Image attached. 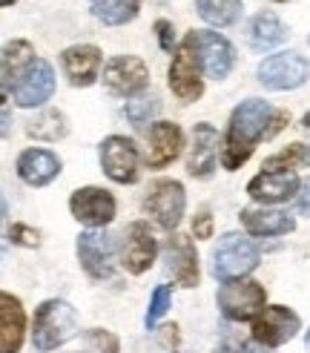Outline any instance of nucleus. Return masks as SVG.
<instances>
[{"mask_svg": "<svg viewBox=\"0 0 310 353\" xmlns=\"http://www.w3.org/2000/svg\"><path fill=\"white\" fill-rule=\"evenodd\" d=\"M273 112L276 110L262 98H247L233 110L230 123H227V135H224V147H221L224 170L233 172L253 155L256 144L265 141V135H267V123H270Z\"/></svg>", "mask_w": 310, "mask_h": 353, "instance_id": "obj_1", "label": "nucleus"}, {"mask_svg": "<svg viewBox=\"0 0 310 353\" xmlns=\"http://www.w3.org/2000/svg\"><path fill=\"white\" fill-rule=\"evenodd\" d=\"M78 330V313L75 307L63 302V299H46V302L34 310L32 319V345L38 350H55L63 342H69Z\"/></svg>", "mask_w": 310, "mask_h": 353, "instance_id": "obj_2", "label": "nucleus"}, {"mask_svg": "<svg viewBox=\"0 0 310 353\" xmlns=\"http://www.w3.org/2000/svg\"><path fill=\"white\" fill-rule=\"evenodd\" d=\"M181 43L193 52L198 66H201V72L210 75L213 81H224L233 72L236 49L224 34L207 32V29H193V32H187V38Z\"/></svg>", "mask_w": 310, "mask_h": 353, "instance_id": "obj_3", "label": "nucleus"}, {"mask_svg": "<svg viewBox=\"0 0 310 353\" xmlns=\"http://www.w3.org/2000/svg\"><path fill=\"white\" fill-rule=\"evenodd\" d=\"M258 264V250L256 244L241 236V233H224L218 244L213 247V264L210 270L218 281H230V279H245L247 273L256 270Z\"/></svg>", "mask_w": 310, "mask_h": 353, "instance_id": "obj_4", "label": "nucleus"}, {"mask_svg": "<svg viewBox=\"0 0 310 353\" xmlns=\"http://www.w3.org/2000/svg\"><path fill=\"white\" fill-rule=\"evenodd\" d=\"M187 210V192L176 179L152 181L144 196V213L161 227V230H176Z\"/></svg>", "mask_w": 310, "mask_h": 353, "instance_id": "obj_5", "label": "nucleus"}, {"mask_svg": "<svg viewBox=\"0 0 310 353\" xmlns=\"http://www.w3.org/2000/svg\"><path fill=\"white\" fill-rule=\"evenodd\" d=\"M218 310L230 322H253V316L265 307L267 293L253 279H230L218 288Z\"/></svg>", "mask_w": 310, "mask_h": 353, "instance_id": "obj_6", "label": "nucleus"}, {"mask_svg": "<svg viewBox=\"0 0 310 353\" xmlns=\"http://www.w3.org/2000/svg\"><path fill=\"white\" fill-rule=\"evenodd\" d=\"M138 147L127 135H110L101 141V170L115 184H135L138 181Z\"/></svg>", "mask_w": 310, "mask_h": 353, "instance_id": "obj_7", "label": "nucleus"}, {"mask_svg": "<svg viewBox=\"0 0 310 353\" xmlns=\"http://www.w3.org/2000/svg\"><path fill=\"white\" fill-rule=\"evenodd\" d=\"M258 81L267 90L285 92V90H296L310 78V63L299 55V52H279V55H270L258 63Z\"/></svg>", "mask_w": 310, "mask_h": 353, "instance_id": "obj_8", "label": "nucleus"}, {"mask_svg": "<svg viewBox=\"0 0 310 353\" xmlns=\"http://www.w3.org/2000/svg\"><path fill=\"white\" fill-rule=\"evenodd\" d=\"M299 327H302L299 313H293L285 305H270L253 316V342L273 350V347L290 342L299 333Z\"/></svg>", "mask_w": 310, "mask_h": 353, "instance_id": "obj_9", "label": "nucleus"}, {"mask_svg": "<svg viewBox=\"0 0 310 353\" xmlns=\"http://www.w3.org/2000/svg\"><path fill=\"white\" fill-rule=\"evenodd\" d=\"M103 86L118 98H138L149 86V69L135 55H118L103 66Z\"/></svg>", "mask_w": 310, "mask_h": 353, "instance_id": "obj_10", "label": "nucleus"}, {"mask_svg": "<svg viewBox=\"0 0 310 353\" xmlns=\"http://www.w3.org/2000/svg\"><path fill=\"white\" fill-rule=\"evenodd\" d=\"M69 213L86 230H101V227H107L115 219V199L112 192L101 187H81L69 199Z\"/></svg>", "mask_w": 310, "mask_h": 353, "instance_id": "obj_11", "label": "nucleus"}, {"mask_svg": "<svg viewBox=\"0 0 310 353\" xmlns=\"http://www.w3.org/2000/svg\"><path fill=\"white\" fill-rule=\"evenodd\" d=\"M118 253H121V264H124L127 273H132V276L147 273L155 264V256H158V241H155L152 227L147 221L130 224Z\"/></svg>", "mask_w": 310, "mask_h": 353, "instance_id": "obj_12", "label": "nucleus"}, {"mask_svg": "<svg viewBox=\"0 0 310 353\" xmlns=\"http://www.w3.org/2000/svg\"><path fill=\"white\" fill-rule=\"evenodd\" d=\"M75 247H78V261H81L86 276L103 281V279H110L115 273V264H112L115 244L103 230H83L78 236Z\"/></svg>", "mask_w": 310, "mask_h": 353, "instance_id": "obj_13", "label": "nucleus"}, {"mask_svg": "<svg viewBox=\"0 0 310 353\" xmlns=\"http://www.w3.org/2000/svg\"><path fill=\"white\" fill-rule=\"evenodd\" d=\"M12 95L21 110L43 107V103L55 95V69H52V63L38 58L26 69V75L12 86Z\"/></svg>", "mask_w": 310, "mask_h": 353, "instance_id": "obj_14", "label": "nucleus"}, {"mask_svg": "<svg viewBox=\"0 0 310 353\" xmlns=\"http://www.w3.org/2000/svg\"><path fill=\"white\" fill-rule=\"evenodd\" d=\"M147 155H144V164L149 170H164L169 167L184 150V132L178 123L172 121H155L152 130L147 135Z\"/></svg>", "mask_w": 310, "mask_h": 353, "instance_id": "obj_15", "label": "nucleus"}, {"mask_svg": "<svg viewBox=\"0 0 310 353\" xmlns=\"http://www.w3.org/2000/svg\"><path fill=\"white\" fill-rule=\"evenodd\" d=\"M201 75L204 72H201L196 55L181 43L176 58H172V63H169V90H172V95H178L184 103L198 101L204 95V78Z\"/></svg>", "mask_w": 310, "mask_h": 353, "instance_id": "obj_16", "label": "nucleus"}, {"mask_svg": "<svg viewBox=\"0 0 310 353\" xmlns=\"http://www.w3.org/2000/svg\"><path fill=\"white\" fill-rule=\"evenodd\" d=\"M299 175L287 172H258L256 179L247 184V196L258 204H285L290 199H296L299 192Z\"/></svg>", "mask_w": 310, "mask_h": 353, "instance_id": "obj_17", "label": "nucleus"}, {"mask_svg": "<svg viewBox=\"0 0 310 353\" xmlns=\"http://www.w3.org/2000/svg\"><path fill=\"white\" fill-rule=\"evenodd\" d=\"M101 63H103V55L92 43H75L63 49V55H61V66L72 86H92L98 81Z\"/></svg>", "mask_w": 310, "mask_h": 353, "instance_id": "obj_18", "label": "nucleus"}, {"mask_svg": "<svg viewBox=\"0 0 310 353\" xmlns=\"http://www.w3.org/2000/svg\"><path fill=\"white\" fill-rule=\"evenodd\" d=\"M164 256H167V270H169V276L176 279L181 288H187V290L198 288V276H201V273H198V253H196L193 239H187V236H172V239L167 241Z\"/></svg>", "mask_w": 310, "mask_h": 353, "instance_id": "obj_19", "label": "nucleus"}, {"mask_svg": "<svg viewBox=\"0 0 310 353\" xmlns=\"http://www.w3.org/2000/svg\"><path fill=\"white\" fill-rule=\"evenodd\" d=\"M216 155H218V132L213 123H196L193 144L187 155V172L193 179H210L216 172Z\"/></svg>", "mask_w": 310, "mask_h": 353, "instance_id": "obj_20", "label": "nucleus"}, {"mask_svg": "<svg viewBox=\"0 0 310 353\" xmlns=\"http://www.w3.org/2000/svg\"><path fill=\"white\" fill-rule=\"evenodd\" d=\"M26 339V313L21 299L0 290V353H17Z\"/></svg>", "mask_w": 310, "mask_h": 353, "instance_id": "obj_21", "label": "nucleus"}, {"mask_svg": "<svg viewBox=\"0 0 310 353\" xmlns=\"http://www.w3.org/2000/svg\"><path fill=\"white\" fill-rule=\"evenodd\" d=\"M17 175H21V181H26L29 187H46L61 175V158L49 150L29 147L17 158Z\"/></svg>", "mask_w": 310, "mask_h": 353, "instance_id": "obj_22", "label": "nucleus"}, {"mask_svg": "<svg viewBox=\"0 0 310 353\" xmlns=\"http://www.w3.org/2000/svg\"><path fill=\"white\" fill-rule=\"evenodd\" d=\"M241 227L250 236H287L296 230V219L285 210H241Z\"/></svg>", "mask_w": 310, "mask_h": 353, "instance_id": "obj_23", "label": "nucleus"}, {"mask_svg": "<svg viewBox=\"0 0 310 353\" xmlns=\"http://www.w3.org/2000/svg\"><path fill=\"white\" fill-rule=\"evenodd\" d=\"M38 61L34 58V49L29 41H9L0 49V83L3 86H14L26 75V69Z\"/></svg>", "mask_w": 310, "mask_h": 353, "instance_id": "obj_24", "label": "nucleus"}, {"mask_svg": "<svg viewBox=\"0 0 310 353\" xmlns=\"http://www.w3.org/2000/svg\"><path fill=\"white\" fill-rule=\"evenodd\" d=\"M250 43L258 52H270L287 41V26L276 12H258L250 21Z\"/></svg>", "mask_w": 310, "mask_h": 353, "instance_id": "obj_25", "label": "nucleus"}, {"mask_svg": "<svg viewBox=\"0 0 310 353\" xmlns=\"http://www.w3.org/2000/svg\"><path fill=\"white\" fill-rule=\"evenodd\" d=\"M196 9L210 26H233L241 17V0H196Z\"/></svg>", "mask_w": 310, "mask_h": 353, "instance_id": "obj_26", "label": "nucleus"}, {"mask_svg": "<svg viewBox=\"0 0 310 353\" xmlns=\"http://www.w3.org/2000/svg\"><path fill=\"white\" fill-rule=\"evenodd\" d=\"M26 132H29V138H38V141H61L69 132V123H66L63 112L43 110L38 118H32L26 123Z\"/></svg>", "mask_w": 310, "mask_h": 353, "instance_id": "obj_27", "label": "nucleus"}, {"mask_svg": "<svg viewBox=\"0 0 310 353\" xmlns=\"http://www.w3.org/2000/svg\"><path fill=\"white\" fill-rule=\"evenodd\" d=\"M95 17L107 26H124L141 12V0H98L95 3Z\"/></svg>", "mask_w": 310, "mask_h": 353, "instance_id": "obj_28", "label": "nucleus"}, {"mask_svg": "<svg viewBox=\"0 0 310 353\" xmlns=\"http://www.w3.org/2000/svg\"><path fill=\"white\" fill-rule=\"evenodd\" d=\"M161 110V101L155 95H144V98H130L127 107H124V115L130 118V123H138V127H144L149 123L155 115Z\"/></svg>", "mask_w": 310, "mask_h": 353, "instance_id": "obj_29", "label": "nucleus"}, {"mask_svg": "<svg viewBox=\"0 0 310 353\" xmlns=\"http://www.w3.org/2000/svg\"><path fill=\"white\" fill-rule=\"evenodd\" d=\"M172 305V288L169 285H158L152 290V299H149V307H147V316H144V325L152 330L155 322L164 319V313L169 310Z\"/></svg>", "mask_w": 310, "mask_h": 353, "instance_id": "obj_30", "label": "nucleus"}, {"mask_svg": "<svg viewBox=\"0 0 310 353\" xmlns=\"http://www.w3.org/2000/svg\"><path fill=\"white\" fill-rule=\"evenodd\" d=\"M302 147L304 144H290L282 152L270 155L267 161H265V172H287V170H293L296 164H302Z\"/></svg>", "mask_w": 310, "mask_h": 353, "instance_id": "obj_31", "label": "nucleus"}, {"mask_svg": "<svg viewBox=\"0 0 310 353\" xmlns=\"http://www.w3.org/2000/svg\"><path fill=\"white\" fill-rule=\"evenodd\" d=\"M83 342L92 347V353H118L121 350L118 336H115V333H110V330H103V327L86 330L83 333Z\"/></svg>", "mask_w": 310, "mask_h": 353, "instance_id": "obj_32", "label": "nucleus"}, {"mask_svg": "<svg viewBox=\"0 0 310 353\" xmlns=\"http://www.w3.org/2000/svg\"><path fill=\"white\" fill-rule=\"evenodd\" d=\"M9 239H12V244H21V247H38L41 244V233L29 224H12Z\"/></svg>", "mask_w": 310, "mask_h": 353, "instance_id": "obj_33", "label": "nucleus"}, {"mask_svg": "<svg viewBox=\"0 0 310 353\" xmlns=\"http://www.w3.org/2000/svg\"><path fill=\"white\" fill-rule=\"evenodd\" d=\"M155 34H158V43L164 52L176 49V29H172L169 21H155Z\"/></svg>", "mask_w": 310, "mask_h": 353, "instance_id": "obj_34", "label": "nucleus"}, {"mask_svg": "<svg viewBox=\"0 0 310 353\" xmlns=\"http://www.w3.org/2000/svg\"><path fill=\"white\" fill-rule=\"evenodd\" d=\"M193 236L196 239H210L213 236V216L201 210V213L193 219Z\"/></svg>", "mask_w": 310, "mask_h": 353, "instance_id": "obj_35", "label": "nucleus"}, {"mask_svg": "<svg viewBox=\"0 0 310 353\" xmlns=\"http://www.w3.org/2000/svg\"><path fill=\"white\" fill-rule=\"evenodd\" d=\"M178 325H164V327H158V342L167 347V350H176L178 347Z\"/></svg>", "mask_w": 310, "mask_h": 353, "instance_id": "obj_36", "label": "nucleus"}, {"mask_svg": "<svg viewBox=\"0 0 310 353\" xmlns=\"http://www.w3.org/2000/svg\"><path fill=\"white\" fill-rule=\"evenodd\" d=\"M287 121H290V115H287L285 110H276V112H273V118H270V123H267V135H265V141L279 135V132L287 127Z\"/></svg>", "mask_w": 310, "mask_h": 353, "instance_id": "obj_37", "label": "nucleus"}, {"mask_svg": "<svg viewBox=\"0 0 310 353\" xmlns=\"http://www.w3.org/2000/svg\"><path fill=\"white\" fill-rule=\"evenodd\" d=\"M296 210L302 216H310V179H304L299 184V192H296Z\"/></svg>", "mask_w": 310, "mask_h": 353, "instance_id": "obj_38", "label": "nucleus"}, {"mask_svg": "<svg viewBox=\"0 0 310 353\" xmlns=\"http://www.w3.org/2000/svg\"><path fill=\"white\" fill-rule=\"evenodd\" d=\"M9 132H12V112L0 107V138H9Z\"/></svg>", "mask_w": 310, "mask_h": 353, "instance_id": "obj_39", "label": "nucleus"}, {"mask_svg": "<svg viewBox=\"0 0 310 353\" xmlns=\"http://www.w3.org/2000/svg\"><path fill=\"white\" fill-rule=\"evenodd\" d=\"M236 353H270V347L265 345H258V342H247V345H238Z\"/></svg>", "mask_w": 310, "mask_h": 353, "instance_id": "obj_40", "label": "nucleus"}, {"mask_svg": "<svg viewBox=\"0 0 310 353\" xmlns=\"http://www.w3.org/2000/svg\"><path fill=\"white\" fill-rule=\"evenodd\" d=\"M302 164H307V167H310V144H304V147H302Z\"/></svg>", "mask_w": 310, "mask_h": 353, "instance_id": "obj_41", "label": "nucleus"}, {"mask_svg": "<svg viewBox=\"0 0 310 353\" xmlns=\"http://www.w3.org/2000/svg\"><path fill=\"white\" fill-rule=\"evenodd\" d=\"M0 107H6V86L0 83Z\"/></svg>", "mask_w": 310, "mask_h": 353, "instance_id": "obj_42", "label": "nucleus"}, {"mask_svg": "<svg viewBox=\"0 0 310 353\" xmlns=\"http://www.w3.org/2000/svg\"><path fill=\"white\" fill-rule=\"evenodd\" d=\"M6 216V201H3V196H0V219Z\"/></svg>", "mask_w": 310, "mask_h": 353, "instance_id": "obj_43", "label": "nucleus"}, {"mask_svg": "<svg viewBox=\"0 0 310 353\" xmlns=\"http://www.w3.org/2000/svg\"><path fill=\"white\" fill-rule=\"evenodd\" d=\"M302 127H304V130H310V112L302 118Z\"/></svg>", "mask_w": 310, "mask_h": 353, "instance_id": "obj_44", "label": "nucleus"}, {"mask_svg": "<svg viewBox=\"0 0 310 353\" xmlns=\"http://www.w3.org/2000/svg\"><path fill=\"white\" fill-rule=\"evenodd\" d=\"M14 3V0H0V6H12Z\"/></svg>", "mask_w": 310, "mask_h": 353, "instance_id": "obj_45", "label": "nucleus"}, {"mask_svg": "<svg viewBox=\"0 0 310 353\" xmlns=\"http://www.w3.org/2000/svg\"><path fill=\"white\" fill-rule=\"evenodd\" d=\"M304 345H307V350H310V330H307V336H304Z\"/></svg>", "mask_w": 310, "mask_h": 353, "instance_id": "obj_46", "label": "nucleus"}, {"mask_svg": "<svg viewBox=\"0 0 310 353\" xmlns=\"http://www.w3.org/2000/svg\"><path fill=\"white\" fill-rule=\"evenodd\" d=\"M273 3H287V0H273Z\"/></svg>", "mask_w": 310, "mask_h": 353, "instance_id": "obj_47", "label": "nucleus"}, {"mask_svg": "<svg viewBox=\"0 0 310 353\" xmlns=\"http://www.w3.org/2000/svg\"><path fill=\"white\" fill-rule=\"evenodd\" d=\"M307 43H310V38H307Z\"/></svg>", "mask_w": 310, "mask_h": 353, "instance_id": "obj_48", "label": "nucleus"}]
</instances>
